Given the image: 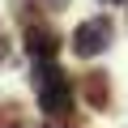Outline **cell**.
Returning <instances> with one entry per match:
<instances>
[{"mask_svg": "<svg viewBox=\"0 0 128 128\" xmlns=\"http://www.w3.org/2000/svg\"><path fill=\"white\" fill-rule=\"evenodd\" d=\"M102 4H128V0H102Z\"/></svg>", "mask_w": 128, "mask_h": 128, "instance_id": "cell-9", "label": "cell"}, {"mask_svg": "<svg viewBox=\"0 0 128 128\" xmlns=\"http://www.w3.org/2000/svg\"><path fill=\"white\" fill-rule=\"evenodd\" d=\"M0 128H26V111H22V102H0Z\"/></svg>", "mask_w": 128, "mask_h": 128, "instance_id": "cell-5", "label": "cell"}, {"mask_svg": "<svg viewBox=\"0 0 128 128\" xmlns=\"http://www.w3.org/2000/svg\"><path fill=\"white\" fill-rule=\"evenodd\" d=\"M115 43V26H111V17H90V22H81L77 30H73V51H77V60H94V56H102L107 47Z\"/></svg>", "mask_w": 128, "mask_h": 128, "instance_id": "cell-2", "label": "cell"}, {"mask_svg": "<svg viewBox=\"0 0 128 128\" xmlns=\"http://www.w3.org/2000/svg\"><path fill=\"white\" fill-rule=\"evenodd\" d=\"M77 94H81V102H86L90 111H107V107H111V73L90 68V73L77 81Z\"/></svg>", "mask_w": 128, "mask_h": 128, "instance_id": "cell-4", "label": "cell"}, {"mask_svg": "<svg viewBox=\"0 0 128 128\" xmlns=\"http://www.w3.org/2000/svg\"><path fill=\"white\" fill-rule=\"evenodd\" d=\"M43 4H47V9H64L68 0H43Z\"/></svg>", "mask_w": 128, "mask_h": 128, "instance_id": "cell-8", "label": "cell"}, {"mask_svg": "<svg viewBox=\"0 0 128 128\" xmlns=\"http://www.w3.org/2000/svg\"><path fill=\"white\" fill-rule=\"evenodd\" d=\"M26 51L34 60H56L60 51V30L51 22H26Z\"/></svg>", "mask_w": 128, "mask_h": 128, "instance_id": "cell-3", "label": "cell"}, {"mask_svg": "<svg viewBox=\"0 0 128 128\" xmlns=\"http://www.w3.org/2000/svg\"><path fill=\"white\" fill-rule=\"evenodd\" d=\"M43 128H90V124H77V115H60V120H47Z\"/></svg>", "mask_w": 128, "mask_h": 128, "instance_id": "cell-6", "label": "cell"}, {"mask_svg": "<svg viewBox=\"0 0 128 128\" xmlns=\"http://www.w3.org/2000/svg\"><path fill=\"white\" fill-rule=\"evenodd\" d=\"M30 86L38 94V107L47 120H60V115H73V81L64 77V68L56 60H34V73H30Z\"/></svg>", "mask_w": 128, "mask_h": 128, "instance_id": "cell-1", "label": "cell"}, {"mask_svg": "<svg viewBox=\"0 0 128 128\" xmlns=\"http://www.w3.org/2000/svg\"><path fill=\"white\" fill-rule=\"evenodd\" d=\"M9 60V38H4V30H0V64Z\"/></svg>", "mask_w": 128, "mask_h": 128, "instance_id": "cell-7", "label": "cell"}]
</instances>
